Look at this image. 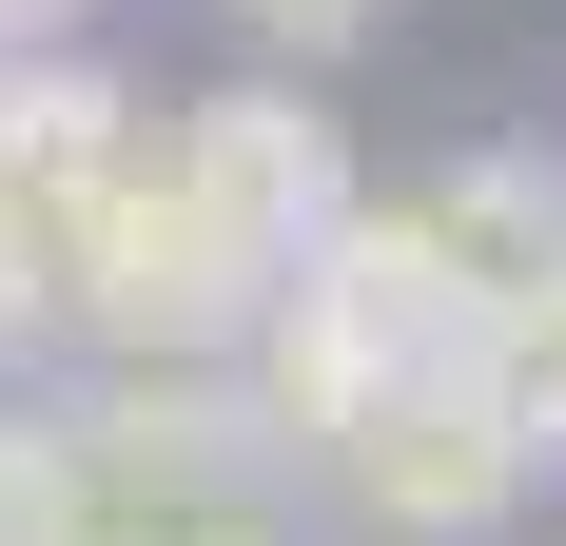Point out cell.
<instances>
[{
  "mask_svg": "<svg viewBox=\"0 0 566 546\" xmlns=\"http://www.w3.org/2000/svg\"><path fill=\"white\" fill-rule=\"evenodd\" d=\"M547 410H527V371L509 351H430L410 390H371L313 469H333V507L352 527H391V546H469V527H509L527 507V469H547Z\"/></svg>",
  "mask_w": 566,
  "mask_h": 546,
  "instance_id": "3957f363",
  "label": "cell"
},
{
  "mask_svg": "<svg viewBox=\"0 0 566 546\" xmlns=\"http://www.w3.org/2000/svg\"><path fill=\"white\" fill-rule=\"evenodd\" d=\"M430 273H450V313H469V351H566V157H527V137H489V157H450L430 196Z\"/></svg>",
  "mask_w": 566,
  "mask_h": 546,
  "instance_id": "8992f818",
  "label": "cell"
},
{
  "mask_svg": "<svg viewBox=\"0 0 566 546\" xmlns=\"http://www.w3.org/2000/svg\"><path fill=\"white\" fill-rule=\"evenodd\" d=\"M59 507H78V430L0 390V546H59Z\"/></svg>",
  "mask_w": 566,
  "mask_h": 546,
  "instance_id": "9c48e42d",
  "label": "cell"
},
{
  "mask_svg": "<svg viewBox=\"0 0 566 546\" xmlns=\"http://www.w3.org/2000/svg\"><path fill=\"white\" fill-rule=\"evenodd\" d=\"M117 157H137V98H117L78 40L0 59V176H20V196H117Z\"/></svg>",
  "mask_w": 566,
  "mask_h": 546,
  "instance_id": "52a82bcc",
  "label": "cell"
},
{
  "mask_svg": "<svg viewBox=\"0 0 566 546\" xmlns=\"http://www.w3.org/2000/svg\"><path fill=\"white\" fill-rule=\"evenodd\" d=\"M98 0H0V59H40V40H78Z\"/></svg>",
  "mask_w": 566,
  "mask_h": 546,
  "instance_id": "8fae6325",
  "label": "cell"
},
{
  "mask_svg": "<svg viewBox=\"0 0 566 546\" xmlns=\"http://www.w3.org/2000/svg\"><path fill=\"white\" fill-rule=\"evenodd\" d=\"M157 157L196 176V216H216L234 254L274 273V293H293L313 254H333L352 216H371V176H352V137H333L313 98H293V78H216V98H176V117H157Z\"/></svg>",
  "mask_w": 566,
  "mask_h": 546,
  "instance_id": "5b68a950",
  "label": "cell"
},
{
  "mask_svg": "<svg viewBox=\"0 0 566 546\" xmlns=\"http://www.w3.org/2000/svg\"><path fill=\"white\" fill-rule=\"evenodd\" d=\"M430 351H469V313H450V273H430V216H410V196H371V216L274 293V332H254V410H274L293 469H313V449H333L371 390H410Z\"/></svg>",
  "mask_w": 566,
  "mask_h": 546,
  "instance_id": "7a4b0ae2",
  "label": "cell"
},
{
  "mask_svg": "<svg viewBox=\"0 0 566 546\" xmlns=\"http://www.w3.org/2000/svg\"><path fill=\"white\" fill-rule=\"evenodd\" d=\"M234 20H254V40H274V59H333V40H371L391 0H234Z\"/></svg>",
  "mask_w": 566,
  "mask_h": 546,
  "instance_id": "30bf717a",
  "label": "cell"
},
{
  "mask_svg": "<svg viewBox=\"0 0 566 546\" xmlns=\"http://www.w3.org/2000/svg\"><path fill=\"white\" fill-rule=\"evenodd\" d=\"M59 430H78L59 546H293L313 527V469L254 410V371H98Z\"/></svg>",
  "mask_w": 566,
  "mask_h": 546,
  "instance_id": "6da1fadb",
  "label": "cell"
},
{
  "mask_svg": "<svg viewBox=\"0 0 566 546\" xmlns=\"http://www.w3.org/2000/svg\"><path fill=\"white\" fill-rule=\"evenodd\" d=\"M78 332H98V371H254V332H274V273L196 216V176H176L157 137H137V157H117V196H98Z\"/></svg>",
  "mask_w": 566,
  "mask_h": 546,
  "instance_id": "277c9868",
  "label": "cell"
},
{
  "mask_svg": "<svg viewBox=\"0 0 566 546\" xmlns=\"http://www.w3.org/2000/svg\"><path fill=\"white\" fill-rule=\"evenodd\" d=\"M527 410H547V430H566V351H527Z\"/></svg>",
  "mask_w": 566,
  "mask_h": 546,
  "instance_id": "7c38bea8",
  "label": "cell"
},
{
  "mask_svg": "<svg viewBox=\"0 0 566 546\" xmlns=\"http://www.w3.org/2000/svg\"><path fill=\"white\" fill-rule=\"evenodd\" d=\"M78 254H98V196H20L0 176V371L40 332H78Z\"/></svg>",
  "mask_w": 566,
  "mask_h": 546,
  "instance_id": "ba28073f",
  "label": "cell"
}]
</instances>
